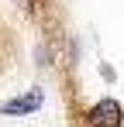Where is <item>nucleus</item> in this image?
Listing matches in <instances>:
<instances>
[{
	"label": "nucleus",
	"instance_id": "nucleus-3",
	"mask_svg": "<svg viewBox=\"0 0 124 127\" xmlns=\"http://www.w3.org/2000/svg\"><path fill=\"white\" fill-rule=\"evenodd\" d=\"M121 127H124V124H121Z\"/></svg>",
	"mask_w": 124,
	"mask_h": 127
},
{
	"label": "nucleus",
	"instance_id": "nucleus-1",
	"mask_svg": "<svg viewBox=\"0 0 124 127\" xmlns=\"http://www.w3.org/2000/svg\"><path fill=\"white\" fill-rule=\"evenodd\" d=\"M86 120H90V127H121L124 124V110L117 100H100V103H93L90 110H86Z\"/></svg>",
	"mask_w": 124,
	"mask_h": 127
},
{
	"label": "nucleus",
	"instance_id": "nucleus-2",
	"mask_svg": "<svg viewBox=\"0 0 124 127\" xmlns=\"http://www.w3.org/2000/svg\"><path fill=\"white\" fill-rule=\"evenodd\" d=\"M41 100H45V96H41L38 89H35V93H28V96L7 100V103L0 106V113H7V117H14V113H17V117H24V113H35V110L41 106Z\"/></svg>",
	"mask_w": 124,
	"mask_h": 127
}]
</instances>
